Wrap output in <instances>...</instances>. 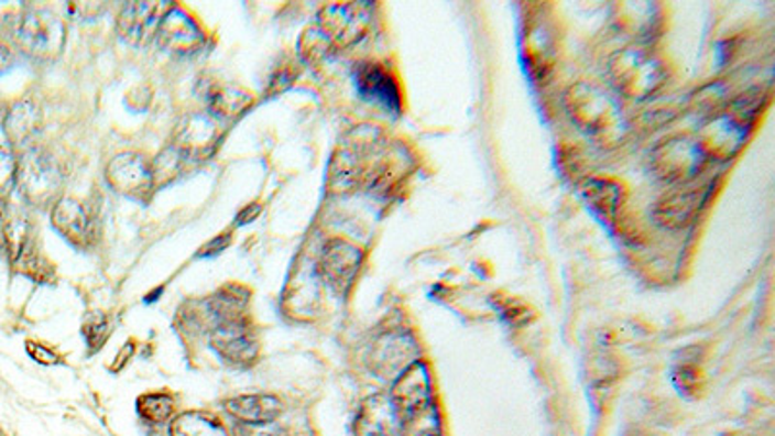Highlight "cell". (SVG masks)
<instances>
[{
  "label": "cell",
  "mask_w": 775,
  "mask_h": 436,
  "mask_svg": "<svg viewBox=\"0 0 775 436\" xmlns=\"http://www.w3.org/2000/svg\"><path fill=\"white\" fill-rule=\"evenodd\" d=\"M626 436H642V435H638V433H632V435H626Z\"/></svg>",
  "instance_id": "d590c367"
},
{
  "label": "cell",
  "mask_w": 775,
  "mask_h": 436,
  "mask_svg": "<svg viewBox=\"0 0 775 436\" xmlns=\"http://www.w3.org/2000/svg\"><path fill=\"white\" fill-rule=\"evenodd\" d=\"M356 86L359 96L382 107L390 113H400L402 97L394 78L376 63H363L356 70Z\"/></svg>",
  "instance_id": "e0dca14e"
},
{
  "label": "cell",
  "mask_w": 775,
  "mask_h": 436,
  "mask_svg": "<svg viewBox=\"0 0 775 436\" xmlns=\"http://www.w3.org/2000/svg\"><path fill=\"white\" fill-rule=\"evenodd\" d=\"M330 51V43L326 41L323 33L318 32V28H310L299 37V55L305 63H310V65L320 63Z\"/></svg>",
  "instance_id": "83f0119b"
},
{
  "label": "cell",
  "mask_w": 775,
  "mask_h": 436,
  "mask_svg": "<svg viewBox=\"0 0 775 436\" xmlns=\"http://www.w3.org/2000/svg\"><path fill=\"white\" fill-rule=\"evenodd\" d=\"M706 194L695 188H678L662 196L654 208V218L665 229H683L702 208Z\"/></svg>",
  "instance_id": "ac0fdd59"
},
{
  "label": "cell",
  "mask_w": 775,
  "mask_h": 436,
  "mask_svg": "<svg viewBox=\"0 0 775 436\" xmlns=\"http://www.w3.org/2000/svg\"><path fill=\"white\" fill-rule=\"evenodd\" d=\"M226 410L247 425H270L282 415L283 404L280 397L270 394H249L227 400Z\"/></svg>",
  "instance_id": "44dd1931"
},
{
  "label": "cell",
  "mask_w": 775,
  "mask_h": 436,
  "mask_svg": "<svg viewBox=\"0 0 775 436\" xmlns=\"http://www.w3.org/2000/svg\"><path fill=\"white\" fill-rule=\"evenodd\" d=\"M363 262V252L343 239H331L324 244L318 260V277L331 291L346 293L356 282L357 272Z\"/></svg>",
  "instance_id": "30bf717a"
},
{
  "label": "cell",
  "mask_w": 775,
  "mask_h": 436,
  "mask_svg": "<svg viewBox=\"0 0 775 436\" xmlns=\"http://www.w3.org/2000/svg\"><path fill=\"white\" fill-rule=\"evenodd\" d=\"M708 157L696 140L675 137L663 140L652 152V167L657 177L669 183H688L706 167Z\"/></svg>",
  "instance_id": "9c48e42d"
},
{
  "label": "cell",
  "mask_w": 775,
  "mask_h": 436,
  "mask_svg": "<svg viewBox=\"0 0 775 436\" xmlns=\"http://www.w3.org/2000/svg\"><path fill=\"white\" fill-rule=\"evenodd\" d=\"M40 111L30 101H22V103L12 107V111L4 122L10 144H25L40 129Z\"/></svg>",
  "instance_id": "d4e9b609"
},
{
  "label": "cell",
  "mask_w": 775,
  "mask_h": 436,
  "mask_svg": "<svg viewBox=\"0 0 775 436\" xmlns=\"http://www.w3.org/2000/svg\"><path fill=\"white\" fill-rule=\"evenodd\" d=\"M106 178L113 190L129 198H145L155 186L154 171L150 162L132 152L114 155L113 160L107 163Z\"/></svg>",
  "instance_id": "5bb4252c"
},
{
  "label": "cell",
  "mask_w": 775,
  "mask_h": 436,
  "mask_svg": "<svg viewBox=\"0 0 775 436\" xmlns=\"http://www.w3.org/2000/svg\"><path fill=\"white\" fill-rule=\"evenodd\" d=\"M138 413L148 423H165L175 412V400L165 392H152L138 397Z\"/></svg>",
  "instance_id": "484cf974"
},
{
  "label": "cell",
  "mask_w": 775,
  "mask_h": 436,
  "mask_svg": "<svg viewBox=\"0 0 775 436\" xmlns=\"http://www.w3.org/2000/svg\"><path fill=\"white\" fill-rule=\"evenodd\" d=\"M392 405L402 436H440L427 364L415 361L394 382Z\"/></svg>",
  "instance_id": "6da1fadb"
},
{
  "label": "cell",
  "mask_w": 775,
  "mask_h": 436,
  "mask_svg": "<svg viewBox=\"0 0 775 436\" xmlns=\"http://www.w3.org/2000/svg\"><path fill=\"white\" fill-rule=\"evenodd\" d=\"M17 186L28 203L45 206L58 203L63 188V173L57 162L41 150H28L18 160Z\"/></svg>",
  "instance_id": "52a82bcc"
},
{
  "label": "cell",
  "mask_w": 775,
  "mask_h": 436,
  "mask_svg": "<svg viewBox=\"0 0 775 436\" xmlns=\"http://www.w3.org/2000/svg\"><path fill=\"white\" fill-rule=\"evenodd\" d=\"M18 40L32 57L55 58L65 47L66 25L55 10L32 7L22 17Z\"/></svg>",
  "instance_id": "ba28073f"
},
{
  "label": "cell",
  "mask_w": 775,
  "mask_h": 436,
  "mask_svg": "<svg viewBox=\"0 0 775 436\" xmlns=\"http://www.w3.org/2000/svg\"><path fill=\"white\" fill-rule=\"evenodd\" d=\"M566 113L570 115L578 129L598 140H614L621 137V107L603 89L578 81L565 94Z\"/></svg>",
  "instance_id": "277c9868"
},
{
  "label": "cell",
  "mask_w": 775,
  "mask_h": 436,
  "mask_svg": "<svg viewBox=\"0 0 775 436\" xmlns=\"http://www.w3.org/2000/svg\"><path fill=\"white\" fill-rule=\"evenodd\" d=\"M491 301H493L494 308L501 313L502 318H504L510 326H524V324L530 323L533 318V310L527 307V303L517 299L514 295L494 293Z\"/></svg>",
  "instance_id": "4316f807"
},
{
  "label": "cell",
  "mask_w": 775,
  "mask_h": 436,
  "mask_svg": "<svg viewBox=\"0 0 775 436\" xmlns=\"http://www.w3.org/2000/svg\"><path fill=\"white\" fill-rule=\"evenodd\" d=\"M758 109V96L746 94L735 99L723 111L713 115L698 138V145L702 148L706 157L731 160L733 155L739 154L746 144L749 130L754 124Z\"/></svg>",
  "instance_id": "3957f363"
},
{
  "label": "cell",
  "mask_w": 775,
  "mask_h": 436,
  "mask_svg": "<svg viewBox=\"0 0 775 436\" xmlns=\"http://www.w3.org/2000/svg\"><path fill=\"white\" fill-rule=\"evenodd\" d=\"M175 4L171 2H127L117 20V32L130 45L144 47L155 40L163 18Z\"/></svg>",
  "instance_id": "8fae6325"
},
{
  "label": "cell",
  "mask_w": 775,
  "mask_h": 436,
  "mask_svg": "<svg viewBox=\"0 0 775 436\" xmlns=\"http://www.w3.org/2000/svg\"><path fill=\"white\" fill-rule=\"evenodd\" d=\"M400 430L392 400L382 394L364 400L357 413L356 436H394Z\"/></svg>",
  "instance_id": "d6986e66"
},
{
  "label": "cell",
  "mask_w": 775,
  "mask_h": 436,
  "mask_svg": "<svg viewBox=\"0 0 775 436\" xmlns=\"http://www.w3.org/2000/svg\"><path fill=\"white\" fill-rule=\"evenodd\" d=\"M7 63H9V57H7V53L0 48V70L7 66Z\"/></svg>",
  "instance_id": "e575fe53"
},
{
  "label": "cell",
  "mask_w": 775,
  "mask_h": 436,
  "mask_svg": "<svg viewBox=\"0 0 775 436\" xmlns=\"http://www.w3.org/2000/svg\"><path fill=\"white\" fill-rule=\"evenodd\" d=\"M384 157L379 132L371 129L356 130L349 140L339 145L331 157L328 186L334 193H351L382 178Z\"/></svg>",
  "instance_id": "7a4b0ae2"
},
{
  "label": "cell",
  "mask_w": 775,
  "mask_h": 436,
  "mask_svg": "<svg viewBox=\"0 0 775 436\" xmlns=\"http://www.w3.org/2000/svg\"><path fill=\"white\" fill-rule=\"evenodd\" d=\"M109 323H107L106 316L94 315L89 316L88 323H86V339H88L89 346L91 348H99L103 341H106L107 336H109Z\"/></svg>",
  "instance_id": "4dcf8cb0"
},
{
  "label": "cell",
  "mask_w": 775,
  "mask_h": 436,
  "mask_svg": "<svg viewBox=\"0 0 775 436\" xmlns=\"http://www.w3.org/2000/svg\"><path fill=\"white\" fill-rule=\"evenodd\" d=\"M18 160L9 145L0 144V198H7L17 186Z\"/></svg>",
  "instance_id": "f546056e"
},
{
  "label": "cell",
  "mask_w": 775,
  "mask_h": 436,
  "mask_svg": "<svg viewBox=\"0 0 775 436\" xmlns=\"http://www.w3.org/2000/svg\"><path fill=\"white\" fill-rule=\"evenodd\" d=\"M155 41L163 51L175 55H193L204 45V32L188 12L173 7L167 17L163 18Z\"/></svg>",
  "instance_id": "2e32d148"
},
{
  "label": "cell",
  "mask_w": 775,
  "mask_h": 436,
  "mask_svg": "<svg viewBox=\"0 0 775 436\" xmlns=\"http://www.w3.org/2000/svg\"><path fill=\"white\" fill-rule=\"evenodd\" d=\"M259 214V204H252V206H249L247 210H242L241 214H239V218H237V224H239V226H242V224H249V221H252V219L256 218Z\"/></svg>",
  "instance_id": "836d02e7"
},
{
  "label": "cell",
  "mask_w": 775,
  "mask_h": 436,
  "mask_svg": "<svg viewBox=\"0 0 775 436\" xmlns=\"http://www.w3.org/2000/svg\"><path fill=\"white\" fill-rule=\"evenodd\" d=\"M210 115L216 121H231L241 117L252 106V96L247 89L233 84H218L210 89L208 96Z\"/></svg>",
  "instance_id": "603a6c76"
},
{
  "label": "cell",
  "mask_w": 775,
  "mask_h": 436,
  "mask_svg": "<svg viewBox=\"0 0 775 436\" xmlns=\"http://www.w3.org/2000/svg\"><path fill=\"white\" fill-rule=\"evenodd\" d=\"M583 200L588 203L596 216L603 221H613L621 210L624 190L616 181L611 178L591 177L581 185Z\"/></svg>",
  "instance_id": "7402d4cb"
},
{
  "label": "cell",
  "mask_w": 775,
  "mask_h": 436,
  "mask_svg": "<svg viewBox=\"0 0 775 436\" xmlns=\"http://www.w3.org/2000/svg\"><path fill=\"white\" fill-rule=\"evenodd\" d=\"M219 140L221 127L211 115H188L177 127L173 148L185 160H208L218 150Z\"/></svg>",
  "instance_id": "7c38bea8"
},
{
  "label": "cell",
  "mask_w": 775,
  "mask_h": 436,
  "mask_svg": "<svg viewBox=\"0 0 775 436\" xmlns=\"http://www.w3.org/2000/svg\"><path fill=\"white\" fill-rule=\"evenodd\" d=\"M171 436H229V433L210 413L186 412L171 423Z\"/></svg>",
  "instance_id": "cb8c5ba5"
},
{
  "label": "cell",
  "mask_w": 775,
  "mask_h": 436,
  "mask_svg": "<svg viewBox=\"0 0 775 436\" xmlns=\"http://www.w3.org/2000/svg\"><path fill=\"white\" fill-rule=\"evenodd\" d=\"M371 20V2H331L318 12L316 28L331 48H346L363 40Z\"/></svg>",
  "instance_id": "8992f818"
},
{
  "label": "cell",
  "mask_w": 775,
  "mask_h": 436,
  "mask_svg": "<svg viewBox=\"0 0 775 436\" xmlns=\"http://www.w3.org/2000/svg\"><path fill=\"white\" fill-rule=\"evenodd\" d=\"M28 353L32 356V359H35L37 363H43V364H55L58 361V357L55 356V351L53 349L45 348L43 344H35V341H28Z\"/></svg>",
  "instance_id": "1f68e13d"
},
{
  "label": "cell",
  "mask_w": 775,
  "mask_h": 436,
  "mask_svg": "<svg viewBox=\"0 0 775 436\" xmlns=\"http://www.w3.org/2000/svg\"><path fill=\"white\" fill-rule=\"evenodd\" d=\"M609 74L619 91L634 99L654 96L667 80L662 61L638 47L619 51L609 63Z\"/></svg>",
  "instance_id": "5b68a950"
},
{
  "label": "cell",
  "mask_w": 775,
  "mask_h": 436,
  "mask_svg": "<svg viewBox=\"0 0 775 436\" xmlns=\"http://www.w3.org/2000/svg\"><path fill=\"white\" fill-rule=\"evenodd\" d=\"M229 244V237L227 235H219L216 241H211L208 247H204L200 257H210V254H216V252H221Z\"/></svg>",
  "instance_id": "d6a6232c"
},
{
  "label": "cell",
  "mask_w": 775,
  "mask_h": 436,
  "mask_svg": "<svg viewBox=\"0 0 775 436\" xmlns=\"http://www.w3.org/2000/svg\"><path fill=\"white\" fill-rule=\"evenodd\" d=\"M211 348L233 364H251L259 356V339L242 316L219 320L211 330Z\"/></svg>",
  "instance_id": "4fadbf2b"
},
{
  "label": "cell",
  "mask_w": 775,
  "mask_h": 436,
  "mask_svg": "<svg viewBox=\"0 0 775 436\" xmlns=\"http://www.w3.org/2000/svg\"><path fill=\"white\" fill-rule=\"evenodd\" d=\"M53 226L74 244H88L94 235V221L88 208L74 198H58L53 208Z\"/></svg>",
  "instance_id": "ffe728a7"
},
{
  "label": "cell",
  "mask_w": 775,
  "mask_h": 436,
  "mask_svg": "<svg viewBox=\"0 0 775 436\" xmlns=\"http://www.w3.org/2000/svg\"><path fill=\"white\" fill-rule=\"evenodd\" d=\"M673 379H675L678 390L687 396H696L698 390L702 388V371L695 361L678 363L677 369L673 372Z\"/></svg>",
  "instance_id": "f1b7e54d"
},
{
  "label": "cell",
  "mask_w": 775,
  "mask_h": 436,
  "mask_svg": "<svg viewBox=\"0 0 775 436\" xmlns=\"http://www.w3.org/2000/svg\"><path fill=\"white\" fill-rule=\"evenodd\" d=\"M417 348L415 341L405 331H384L382 336L374 339L369 361L372 371L379 377H400L410 364L419 361L415 359Z\"/></svg>",
  "instance_id": "9a60e30c"
}]
</instances>
